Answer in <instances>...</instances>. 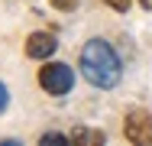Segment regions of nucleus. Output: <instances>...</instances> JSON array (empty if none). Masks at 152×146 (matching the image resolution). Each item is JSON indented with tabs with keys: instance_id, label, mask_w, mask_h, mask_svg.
<instances>
[{
	"instance_id": "nucleus-1",
	"label": "nucleus",
	"mask_w": 152,
	"mask_h": 146,
	"mask_svg": "<svg viewBox=\"0 0 152 146\" xmlns=\"http://www.w3.org/2000/svg\"><path fill=\"white\" fill-rule=\"evenodd\" d=\"M81 72H84V78L94 88H113L120 81V75H123L113 46L104 42V39H91L81 49Z\"/></svg>"
},
{
	"instance_id": "nucleus-3",
	"label": "nucleus",
	"mask_w": 152,
	"mask_h": 146,
	"mask_svg": "<svg viewBox=\"0 0 152 146\" xmlns=\"http://www.w3.org/2000/svg\"><path fill=\"white\" fill-rule=\"evenodd\" d=\"M123 130H126V140L129 143L152 146V114H146V111H129Z\"/></svg>"
},
{
	"instance_id": "nucleus-5",
	"label": "nucleus",
	"mask_w": 152,
	"mask_h": 146,
	"mask_svg": "<svg viewBox=\"0 0 152 146\" xmlns=\"http://www.w3.org/2000/svg\"><path fill=\"white\" fill-rule=\"evenodd\" d=\"M71 140H75V143H104V133H97V130H84V127H81V130L71 133Z\"/></svg>"
},
{
	"instance_id": "nucleus-2",
	"label": "nucleus",
	"mask_w": 152,
	"mask_h": 146,
	"mask_svg": "<svg viewBox=\"0 0 152 146\" xmlns=\"http://www.w3.org/2000/svg\"><path fill=\"white\" fill-rule=\"evenodd\" d=\"M39 85L45 88L49 94L61 97V94H68L71 85H75V72H71L65 62H49L45 68H39Z\"/></svg>"
},
{
	"instance_id": "nucleus-9",
	"label": "nucleus",
	"mask_w": 152,
	"mask_h": 146,
	"mask_svg": "<svg viewBox=\"0 0 152 146\" xmlns=\"http://www.w3.org/2000/svg\"><path fill=\"white\" fill-rule=\"evenodd\" d=\"M3 107H7V88L0 85V111H3Z\"/></svg>"
},
{
	"instance_id": "nucleus-6",
	"label": "nucleus",
	"mask_w": 152,
	"mask_h": 146,
	"mask_svg": "<svg viewBox=\"0 0 152 146\" xmlns=\"http://www.w3.org/2000/svg\"><path fill=\"white\" fill-rule=\"evenodd\" d=\"M71 136H65V133H42V140L39 143H68Z\"/></svg>"
},
{
	"instance_id": "nucleus-10",
	"label": "nucleus",
	"mask_w": 152,
	"mask_h": 146,
	"mask_svg": "<svg viewBox=\"0 0 152 146\" xmlns=\"http://www.w3.org/2000/svg\"><path fill=\"white\" fill-rule=\"evenodd\" d=\"M139 3H142V7H146V10H152V0H139Z\"/></svg>"
},
{
	"instance_id": "nucleus-7",
	"label": "nucleus",
	"mask_w": 152,
	"mask_h": 146,
	"mask_svg": "<svg viewBox=\"0 0 152 146\" xmlns=\"http://www.w3.org/2000/svg\"><path fill=\"white\" fill-rule=\"evenodd\" d=\"M107 3H110L113 10H120V13H126V10H129V0H107Z\"/></svg>"
},
{
	"instance_id": "nucleus-8",
	"label": "nucleus",
	"mask_w": 152,
	"mask_h": 146,
	"mask_svg": "<svg viewBox=\"0 0 152 146\" xmlns=\"http://www.w3.org/2000/svg\"><path fill=\"white\" fill-rule=\"evenodd\" d=\"M58 10H75V0H52Z\"/></svg>"
},
{
	"instance_id": "nucleus-4",
	"label": "nucleus",
	"mask_w": 152,
	"mask_h": 146,
	"mask_svg": "<svg viewBox=\"0 0 152 146\" xmlns=\"http://www.w3.org/2000/svg\"><path fill=\"white\" fill-rule=\"evenodd\" d=\"M55 36L52 32H32L29 42H26V55L29 58H49L52 52H55Z\"/></svg>"
}]
</instances>
